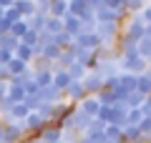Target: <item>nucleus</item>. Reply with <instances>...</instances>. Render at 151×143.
<instances>
[]
</instances>
